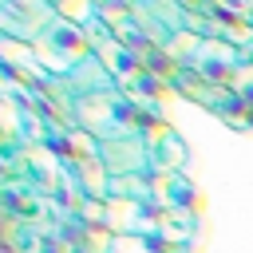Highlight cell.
<instances>
[{"instance_id":"2","label":"cell","mask_w":253,"mask_h":253,"mask_svg":"<svg viewBox=\"0 0 253 253\" xmlns=\"http://www.w3.org/2000/svg\"><path fill=\"white\" fill-rule=\"evenodd\" d=\"M0 237H4V217H0Z\"/></svg>"},{"instance_id":"1","label":"cell","mask_w":253,"mask_h":253,"mask_svg":"<svg viewBox=\"0 0 253 253\" xmlns=\"http://www.w3.org/2000/svg\"><path fill=\"white\" fill-rule=\"evenodd\" d=\"M0 253H16V249H12V245H8L4 237H0Z\"/></svg>"}]
</instances>
